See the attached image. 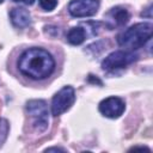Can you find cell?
<instances>
[{
  "label": "cell",
  "instance_id": "obj_1",
  "mask_svg": "<svg viewBox=\"0 0 153 153\" xmlns=\"http://www.w3.org/2000/svg\"><path fill=\"white\" fill-rule=\"evenodd\" d=\"M18 68L30 79L43 80L54 72L55 61L47 50L42 48H30L20 55Z\"/></svg>",
  "mask_w": 153,
  "mask_h": 153
},
{
  "label": "cell",
  "instance_id": "obj_2",
  "mask_svg": "<svg viewBox=\"0 0 153 153\" xmlns=\"http://www.w3.org/2000/svg\"><path fill=\"white\" fill-rule=\"evenodd\" d=\"M153 26L151 23H139L118 35L117 42L128 51L136 50L146 44L152 37Z\"/></svg>",
  "mask_w": 153,
  "mask_h": 153
},
{
  "label": "cell",
  "instance_id": "obj_3",
  "mask_svg": "<svg viewBox=\"0 0 153 153\" xmlns=\"http://www.w3.org/2000/svg\"><path fill=\"white\" fill-rule=\"evenodd\" d=\"M26 111L33 118V127L37 131L42 133L48 127V108L47 103L42 99H32L26 103Z\"/></svg>",
  "mask_w": 153,
  "mask_h": 153
},
{
  "label": "cell",
  "instance_id": "obj_4",
  "mask_svg": "<svg viewBox=\"0 0 153 153\" xmlns=\"http://www.w3.org/2000/svg\"><path fill=\"white\" fill-rule=\"evenodd\" d=\"M75 100V91L72 86L62 87L51 99V114L59 116L67 111Z\"/></svg>",
  "mask_w": 153,
  "mask_h": 153
},
{
  "label": "cell",
  "instance_id": "obj_5",
  "mask_svg": "<svg viewBox=\"0 0 153 153\" xmlns=\"http://www.w3.org/2000/svg\"><path fill=\"white\" fill-rule=\"evenodd\" d=\"M137 59L135 54L128 50H117L109 54L102 62V68L104 71H115L120 68H124Z\"/></svg>",
  "mask_w": 153,
  "mask_h": 153
},
{
  "label": "cell",
  "instance_id": "obj_6",
  "mask_svg": "<svg viewBox=\"0 0 153 153\" xmlns=\"http://www.w3.org/2000/svg\"><path fill=\"white\" fill-rule=\"evenodd\" d=\"M99 8V0H72L68 5V12L76 18L92 17Z\"/></svg>",
  "mask_w": 153,
  "mask_h": 153
},
{
  "label": "cell",
  "instance_id": "obj_7",
  "mask_svg": "<svg viewBox=\"0 0 153 153\" xmlns=\"http://www.w3.org/2000/svg\"><path fill=\"white\" fill-rule=\"evenodd\" d=\"M126 109L124 102L118 97H108L99 103V111L109 118L120 117Z\"/></svg>",
  "mask_w": 153,
  "mask_h": 153
},
{
  "label": "cell",
  "instance_id": "obj_8",
  "mask_svg": "<svg viewBox=\"0 0 153 153\" xmlns=\"http://www.w3.org/2000/svg\"><path fill=\"white\" fill-rule=\"evenodd\" d=\"M105 24L108 27L114 29L117 26H123L129 20V13L124 7L116 6L112 7L106 14H105Z\"/></svg>",
  "mask_w": 153,
  "mask_h": 153
},
{
  "label": "cell",
  "instance_id": "obj_9",
  "mask_svg": "<svg viewBox=\"0 0 153 153\" xmlns=\"http://www.w3.org/2000/svg\"><path fill=\"white\" fill-rule=\"evenodd\" d=\"M11 17V22L16 27L23 29L26 27L31 24V16L27 10L23 8V7H16L11 11L10 13Z\"/></svg>",
  "mask_w": 153,
  "mask_h": 153
},
{
  "label": "cell",
  "instance_id": "obj_10",
  "mask_svg": "<svg viewBox=\"0 0 153 153\" xmlns=\"http://www.w3.org/2000/svg\"><path fill=\"white\" fill-rule=\"evenodd\" d=\"M86 38V31L81 26L72 27L67 33V41L73 45L81 44Z\"/></svg>",
  "mask_w": 153,
  "mask_h": 153
},
{
  "label": "cell",
  "instance_id": "obj_11",
  "mask_svg": "<svg viewBox=\"0 0 153 153\" xmlns=\"http://www.w3.org/2000/svg\"><path fill=\"white\" fill-rule=\"evenodd\" d=\"M39 5L45 11H53L57 5V0H39Z\"/></svg>",
  "mask_w": 153,
  "mask_h": 153
},
{
  "label": "cell",
  "instance_id": "obj_12",
  "mask_svg": "<svg viewBox=\"0 0 153 153\" xmlns=\"http://www.w3.org/2000/svg\"><path fill=\"white\" fill-rule=\"evenodd\" d=\"M151 12H152V5H149L147 8H146V12H142L141 13V16L142 17H147V18H152V14H151Z\"/></svg>",
  "mask_w": 153,
  "mask_h": 153
},
{
  "label": "cell",
  "instance_id": "obj_13",
  "mask_svg": "<svg viewBox=\"0 0 153 153\" xmlns=\"http://www.w3.org/2000/svg\"><path fill=\"white\" fill-rule=\"evenodd\" d=\"M13 1H16V2H24L26 5H32L35 2V0H13Z\"/></svg>",
  "mask_w": 153,
  "mask_h": 153
},
{
  "label": "cell",
  "instance_id": "obj_14",
  "mask_svg": "<svg viewBox=\"0 0 153 153\" xmlns=\"http://www.w3.org/2000/svg\"><path fill=\"white\" fill-rule=\"evenodd\" d=\"M45 151L47 152H50V151H62V152H65V149L63 148H60V147H50V148H47Z\"/></svg>",
  "mask_w": 153,
  "mask_h": 153
},
{
  "label": "cell",
  "instance_id": "obj_15",
  "mask_svg": "<svg viewBox=\"0 0 153 153\" xmlns=\"http://www.w3.org/2000/svg\"><path fill=\"white\" fill-rule=\"evenodd\" d=\"M2 1H4V0H0V4H1V2H2Z\"/></svg>",
  "mask_w": 153,
  "mask_h": 153
}]
</instances>
